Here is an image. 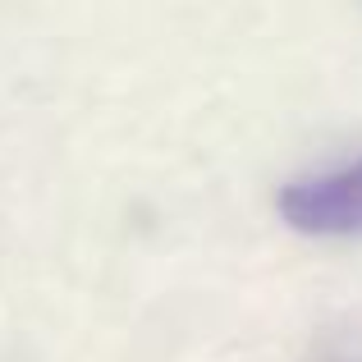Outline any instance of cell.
I'll return each mask as SVG.
<instances>
[{"label": "cell", "instance_id": "6da1fadb", "mask_svg": "<svg viewBox=\"0 0 362 362\" xmlns=\"http://www.w3.org/2000/svg\"><path fill=\"white\" fill-rule=\"evenodd\" d=\"M280 216L312 239H354L362 234V160L339 165L330 175L293 179L280 188Z\"/></svg>", "mask_w": 362, "mask_h": 362}]
</instances>
